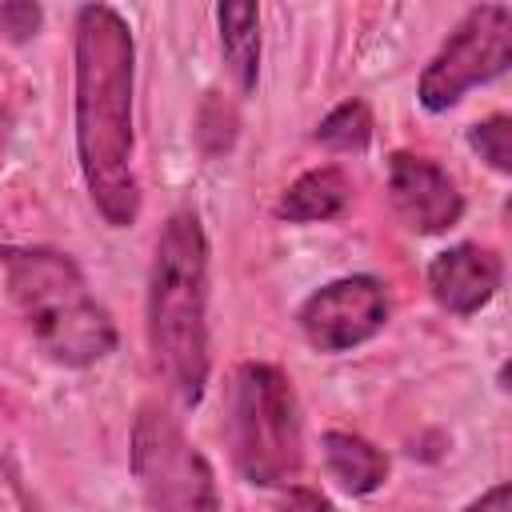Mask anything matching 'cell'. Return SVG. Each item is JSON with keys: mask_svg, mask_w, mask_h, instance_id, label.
<instances>
[{"mask_svg": "<svg viewBox=\"0 0 512 512\" xmlns=\"http://www.w3.org/2000/svg\"><path fill=\"white\" fill-rule=\"evenodd\" d=\"M148 352L168 392L192 408L204 400L208 356V236L196 212H172L148 268Z\"/></svg>", "mask_w": 512, "mask_h": 512, "instance_id": "cell-2", "label": "cell"}, {"mask_svg": "<svg viewBox=\"0 0 512 512\" xmlns=\"http://www.w3.org/2000/svg\"><path fill=\"white\" fill-rule=\"evenodd\" d=\"M388 200L416 236H440L464 216V196L456 180L436 160L416 156V152H392Z\"/></svg>", "mask_w": 512, "mask_h": 512, "instance_id": "cell-8", "label": "cell"}, {"mask_svg": "<svg viewBox=\"0 0 512 512\" xmlns=\"http://www.w3.org/2000/svg\"><path fill=\"white\" fill-rule=\"evenodd\" d=\"M224 440L236 472L256 488H288L304 468L296 392L284 368L244 360L228 376Z\"/></svg>", "mask_w": 512, "mask_h": 512, "instance_id": "cell-4", "label": "cell"}, {"mask_svg": "<svg viewBox=\"0 0 512 512\" xmlns=\"http://www.w3.org/2000/svg\"><path fill=\"white\" fill-rule=\"evenodd\" d=\"M500 280H504L500 256L492 248H484V244H472V240L444 248L428 264V292L452 316L480 312L500 292Z\"/></svg>", "mask_w": 512, "mask_h": 512, "instance_id": "cell-9", "label": "cell"}, {"mask_svg": "<svg viewBox=\"0 0 512 512\" xmlns=\"http://www.w3.org/2000/svg\"><path fill=\"white\" fill-rule=\"evenodd\" d=\"M320 452H324L328 476L348 496H368V492H376L388 480V456L372 440H364L360 432L332 428V432H324Z\"/></svg>", "mask_w": 512, "mask_h": 512, "instance_id": "cell-10", "label": "cell"}, {"mask_svg": "<svg viewBox=\"0 0 512 512\" xmlns=\"http://www.w3.org/2000/svg\"><path fill=\"white\" fill-rule=\"evenodd\" d=\"M464 512H512V488L508 484H496L480 500H472Z\"/></svg>", "mask_w": 512, "mask_h": 512, "instance_id": "cell-17", "label": "cell"}, {"mask_svg": "<svg viewBox=\"0 0 512 512\" xmlns=\"http://www.w3.org/2000/svg\"><path fill=\"white\" fill-rule=\"evenodd\" d=\"M0 268L32 340L64 368H88L116 348V320L92 296L80 264L48 244H4Z\"/></svg>", "mask_w": 512, "mask_h": 512, "instance_id": "cell-3", "label": "cell"}, {"mask_svg": "<svg viewBox=\"0 0 512 512\" xmlns=\"http://www.w3.org/2000/svg\"><path fill=\"white\" fill-rule=\"evenodd\" d=\"M348 200H352V180L344 176V168L324 164V168L296 176L280 192L276 212L292 224H316V220H336L348 208Z\"/></svg>", "mask_w": 512, "mask_h": 512, "instance_id": "cell-11", "label": "cell"}, {"mask_svg": "<svg viewBox=\"0 0 512 512\" xmlns=\"http://www.w3.org/2000/svg\"><path fill=\"white\" fill-rule=\"evenodd\" d=\"M372 140V112L364 100H344L336 104L320 124H316V144L328 152H360Z\"/></svg>", "mask_w": 512, "mask_h": 512, "instance_id": "cell-13", "label": "cell"}, {"mask_svg": "<svg viewBox=\"0 0 512 512\" xmlns=\"http://www.w3.org/2000/svg\"><path fill=\"white\" fill-rule=\"evenodd\" d=\"M220 52L240 92L256 88L260 76V8L256 4H220Z\"/></svg>", "mask_w": 512, "mask_h": 512, "instance_id": "cell-12", "label": "cell"}, {"mask_svg": "<svg viewBox=\"0 0 512 512\" xmlns=\"http://www.w3.org/2000/svg\"><path fill=\"white\" fill-rule=\"evenodd\" d=\"M132 476L140 484L144 512H220L216 472L208 456L160 404H144L136 412Z\"/></svg>", "mask_w": 512, "mask_h": 512, "instance_id": "cell-5", "label": "cell"}, {"mask_svg": "<svg viewBox=\"0 0 512 512\" xmlns=\"http://www.w3.org/2000/svg\"><path fill=\"white\" fill-rule=\"evenodd\" d=\"M40 20H44V8L40 4H0V32L12 40V44H24L40 32Z\"/></svg>", "mask_w": 512, "mask_h": 512, "instance_id": "cell-15", "label": "cell"}, {"mask_svg": "<svg viewBox=\"0 0 512 512\" xmlns=\"http://www.w3.org/2000/svg\"><path fill=\"white\" fill-rule=\"evenodd\" d=\"M276 512H336V508H332L320 492L288 484V492H284V500H280V508H276Z\"/></svg>", "mask_w": 512, "mask_h": 512, "instance_id": "cell-16", "label": "cell"}, {"mask_svg": "<svg viewBox=\"0 0 512 512\" xmlns=\"http://www.w3.org/2000/svg\"><path fill=\"white\" fill-rule=\"evenodd\" d=\"M296 324L316 352H352L388 324V292L368 272L328 280L300 304Z\"/></svg>", "mask_w": 512, "mask_h": 512, "instance_id": "cell-7", "label": "cell"}, {"mask_svg": "<svg viewBox=\"0 0 512 512\" xmlns=\"http://www.w3.org/2000/svg\"><path fill=\"white\" fill-rule=\"evenodd\" d=\"M132 84L136 40L112 4L76 8L72 24V128L76 164L92 208L108 228H132L140 216V184L132 168Z\"/></svg>", "mask_w": 512, "mask_h": 512, "instance_id": "cell-1", "label": "cell"}, {"mask_svg": "<svg viewBox=\"0 0 512 512\" xmlns=\"http://www.w3.org/2000/svg\"><path fill=\"white\" fill-rule=\"evenodd\" d=\"M468 144H472V152H480V160H484L488 168H496L500 176L512 172V120H508L504 112H496V116H488V120H476V124L468 128Z\"/></svg>", "mask_w": 512, "mask_h": 512, "instance_id": "cell-14", "label": "cell"}, {"mask_svg": "<svg viewBox=\"0 0 512 512\" xmlns=\"http://www.w3.org/2000/svg\"><path fill=\"white\" fill-rule=\"evenodd\" d=\"M512 64V12L504 4H476L448 32L440 52L424 64L416 96L428 112H448L476 84L496 80Z\"/></svg>", "mask_w": 512, "mask_h": 512, "instance_id": "cell-6", "label": "cell"}]
</instances>
